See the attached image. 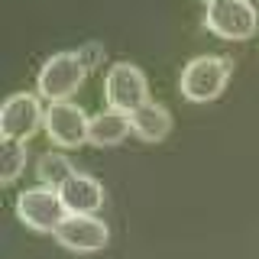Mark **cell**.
Returning <instances> with one entry per match:
<instances>
[{"label":"cell","mask_w":259,"mask_h":259,"mask_svg":"<svg viewBox=\"0 0 259 259\" xmlns=\"http://www.w3.org/2000/svg\"><path fill=\"white\" fill-rule=\"evenodd\" d=\"M84 71L88 65L78 49H59V52L46 55L39 65L36 91L46 101H65V97H71V91H78V84L84 81Z\"/></svg>","instance_id":"6da1fadb"},{"label":"cell","mask_w":259,"mask_h":259,"mask_svg":"<svg viewBox=\"0 0 259 259\" xmlns=\"http://www.w3.org/2000/svg\"><path fill=\"white\" fill-rule=\"evenodd\" d=\"M227 78H230V62L221 55H191L182 65L178 75V91L188 101H210L224 91Z\"/></svg>","instance_id":"7a4b0ae2"},{"label":"cell","mask_w":259,"mask_h":259,"mask_svg":"<svg viewBox=\"0 0 259 259\" xmlns=\"http://www.w3.org/2000/svg\"><path fill=\"white\" fill-rule=\"evenodd\" d=\"M16 217L36 233H55L59 224L68 217V210L59 198V188L32 185V188H23L16 194Z\"/></svg>","instance_id":"3957f363"},{"label":"cell","mask_w":259,"mask_h":259,"mask_svg":"<svg viewBox=\"0 0 259 259\" xmlns=\"http://www.w3.org/2000/svg\"><path fill=\"white\" fill-rule=\"evenodd\" d=\"M104 97H107V107L133 113L140 104L149 101V88H146V75L140 65L120 59L113 62L104 75Z\"/></svg>","instance_id":"277c9868"},{"label":"cell","mask_w":259,"mask_h":259,"mask_svg":"<svg viewBox=\"0 0 259 259\" xmlns=\"http://www.w3.org/2000/svg\"><path fill=\"white\" fill-rule=\"evenodd\" d=\"M88 120H91V113H84L81 104H75L71 97H65V101H49L46 104L42 130L55 146L71 149V146L88 143Z\"/></svg>","instance_id":"5b68a950"},{"label":"cell","mask_w":259,"mask_h":259,"mask_svg":"<svg viewBox=\"0 0 259 259\" xmlns=\"http://www.w3.org/2000/svg\"><path fill=\"white\" fill-rule=\"evenodd\" d=\"M46 107L39 104V94L32 91H13L0 104V136L4 140H20L26 143L42 123Z\"/></svg>","instance_id":"8992f818"},{"label":"cell","mask_w":259,"mask_h":259,"mask_svg":"<svg viewBox=\"0 0 259 259\" xmlns=\"http://www.w3.org/2000/svg\"><path fill=\"white\" fill-rule=\"evenodd\" d=\"M204 26L221 39H246L256 29V10L249 0H210L204 7Z\"/></svg>","instance_id":"52a82bcc"},{"label":"cell","mask_w":259,"mask_h":259,"mask_svg":"<svg viewBox=\"0 0 259 259\" xmlns=\"http://www.w3.org/2000/svg\"><path fill=\"white\" fill-rule=\"evenodd\" d=\"M52 237L71 253H97L107 246V224L97 214H68Z\"/></svg>","instance_id":"ba28073f"},{"label":"cell","mask_w":259,"mask_h":259,"mask_svg":"<svg viewBox=\"0 0 259 259\" xmlns=\"http://www.w3.org/2000/svg\"><path fill=\"white\" fill-rule=\"evenodd\" d=\"M59 198L68 214H97V207L104 204V185L88 172H71L59 185Z\"/></svg>","instance_id":"9c48e42d"},{"label":"cell","mask_w":259,"mask_h":259,"mask_svg":"<svg viewBox=\"0 0 259 259\" xmlns=\"http://www.w3.org/2000/svg\"><path fill=\"white\" fill-rule=\"evenodd\" d=\"M130 130H133L130 126V113L104 107V110L91 113V120H88V143H94V146H117Z\"/></svg>","instance_id":"30bf717a"},{"label":"cell","mask_w":259,"mask_h":259,"mask_svg":"<svg viewBox=\"0 0 259 259\" xmlns=\"http://www.w3.org/2000/svg\"><path fill=\"white\" fill-rule=\"evenodd\" d=\"M130 126H133V133L140 136V140L156 143V140H162V136L168 133L172 117H168V110L162 107V104L146 101V104H140V107L130 113Z\"/></svg>","instance_id":"8fae6325"},{"label":"cell","mask_w":259,"mask_h":259,"mask_svg":"<svg viewBox=\"0 0 259 259\" xmlns=\"http://www.w3.org/2000/svg\"><path fill=\"white\" fill-rule=\"evenodd\" d=\"M71 172H75L71 159L65 156V152H59V149L42 152V156H39V162H36V178H39V185H49V188H59V185H62Z\"/></svg>","instance_id":"7c38bea8"},{"label":"cell","mask_w":259,"mask_h":259,"mask_svg":"<svg viewBox=\"0 0 259 259\" xmlns=\"http://www.w3.org/2000/svg\"><path fill=\"white\" fill-rule=\"evenodd\" d=\"M26 168V143L20 140H4L0 143V182L10 185L16 175Z\"/></svg>","instance_id":"4fadbf2b"},{"label":"cell","mask_w":259,"mask_h":259,"mask_svg":"<svg viewBox=\"0 0 259 259\" xmlns=\"http://www.w3.org/2000/svg\"><path fill=\"white\" fill-rule=\"evenodd\" d=\"M81 59H84V65H88V68H91V65H94L97 59H101V46H97V42L84 46V49H81Z\"/></svg>","instance_id":"5bb4252c"},{"label":"cell","mask_w":259,"mask_h":259,"mask_svg":"<svg viewBox=\"0 0 259 259\" xmlns=\"http://www.w3.org/2000/svg\"><path fill=\"white\" fill-rule=\"evenodd\" d=\"M204 4H210V0H204Z\"/></svg>","instance_id":"9a60e30c"}]
</instances>
